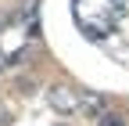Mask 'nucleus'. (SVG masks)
I'll return each instance as SVG.
<instances>
[{
  "label": "nucleus",
  "instance_id": "obj_5",
  "mask_svg": "<svg viewBox=\"0 0 129 126\" xmlns=\"http://www.w3.org/2000/svg\"><path fill=\"white\" fill-rule=\"evenodd\" d=\"M0 69H7V54L4 51H0Z\"/></svg>",
  "mask_w": 129,
  "mask_h": 126
},
{
  "label": "nucleus",
  "instance_id": "obj_6",
  "mask_svg": "<svg viewBox=\"0 0 129 126\" xmlns=\"http://www.w3.org/2000/svg\"><path fill=\"white\" fill-rule=\"evenodd\" d=\"M0 25H4V14H0Z\"/></svg>",
  "mask_w": 129,
  "mask_h": 126
},
{
  "label": "nucleus",
  "instance_id": "obj_3",
  "mask_svg": "<svg viewBox=\"0 0 129 126\" xmlns=\"http://www.w3.org/2000/svg\"><path fill=\"white\" fill-rule=\"evenodd\" d=\"M97 126H125V119H122V115H115V112H108V115L97 119Z\"/></svg>",
  "mask_w": 129,
  "mask_h": 126
},
{
  "label": "nucleus",
  "instance_id": "obj_4",
  "mask_svg": "<svg viewBox=\"0 0 129 126\" xmlns=\"http://www.w3.org/2000/svg\"><path fill=\"white\" fill-rule=\"evenodd\" d=\"M7 122H11V112H7L4 104H0V126H7Z\"/></svg>",
  "mask_w": 129,
  "mask_h": 126
},
{
  "label": "nucleus",
  "instance_id": "obj_1",
  "mask_svg": "<svg viewBox=\"0 0 129 126\" xmlns=\"http://www.w3.org/2000/svg\"><path fill=\"white\" fill-rule=\"evenodd\" d=\"M47 104L57 115H72V112H79V90L64 87V83H54V87H47Z\"/></svg>",
  "mask_w": 129,
  "mask_h": 126
},
{
  "label": "nucleus",
  "instance_id": "obj_2",
  "mask_svg": "<svg viewBox=\"0 0 129 126\" xmlns=\"http://www.w3.org/2000/svg\"><path fill=\"white\" fill-rule=\"evenodd\" d=\"M79 112L86 119H101L104 115V97L101 94H90V90H79Z\"/></svg>",
  "mask_w": 129,
  "mask_h": 126
}]
</instances>
